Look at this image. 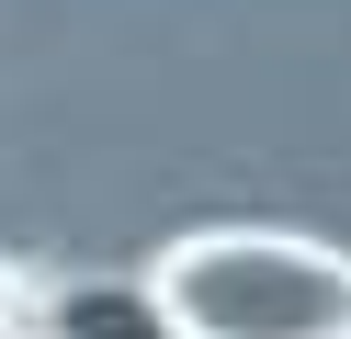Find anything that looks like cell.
Segmentation results:
<instances>
[{
	"instance_id": "cell-2",
	"label": "cell",
	"mask_w": 351,
	"mask_h": 339,
	"mask_svg": "<svg viewBox=\"0 0 351 339\" xmlns=\"http://www.w3.org/2000/svg\"><path fill=\"white\" fill-rule=\"evenodd\" d=\"M34 328H46V339H170L159 305H147V283H136V294H125V283H69Z\"/></svg>"
},
{
	"instance_id": "cell-4",
	"label": "cell",
	"mask_w": 351,
	"mask_h": 339,
	"mask_svg": "<svg viewBox=\"0 0 351 339\" xmlns=\"http://www.w3.org/2000/svg\"><path fill=\"white\" fill-rule=\"evenodd\" d=\"M0 339H46V328H34V316H0Z\"/></svg>"
},
{
	"instance_id": "cell-3",
	"label": "cell",
	"mask_w": 351,
	"mask_h": 339,
	"mask_svg": "<svg viewBox=\"0 0 351 339\" xmlns=\"http://www.w3.org/2000/svg\"><path fill=\"white\" fill-rule=\"evenodd\" d=\"M0 316H23V271H12V260H0Z\"/></svg>"
},
{
	"instance_id": "cell-1",
	"label": "cell",
	"mask_w": 351,
	"mask_h": 339,
	"mask_svg": "<svg viewBox=\"0 0 351 339\" xmlns=\"http://www.w3.org/2000/svg\"><path fill=\"white\" fill-rule=\"evenodd\" d=\"M147 305L170 339H351V260L295 226H193Z\"/></svg>"
}]
</instances>
